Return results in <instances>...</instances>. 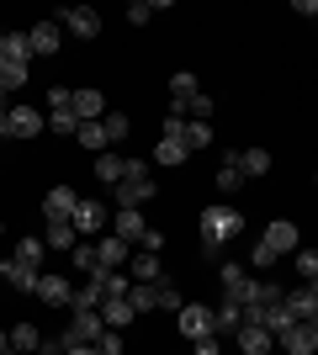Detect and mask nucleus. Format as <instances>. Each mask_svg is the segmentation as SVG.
I'll return each instance as SVG.
<instances>
[{
	"instance_id": "obj_1",
	"label": "nucleus",
	"mask_w": 318,
	"mask_h": 355,
	"mask_svg": "<svg viewBox=\"0 0 318 355\" xmlns=\"http://www.w3.org/2000/svg\"><path fill=\"white\" fill-rule=\"evenodd\" d=\"M239 234H244L239 207H223V202H218V207L202 212V239H207V244H218V250H223L228 239H239Z\"/></svg>"
},
{
	"instance_id": "obj_2",
	"label": "nucleus",
	"mask_w": 318,
	"mask_h": 355,
	"mask_svg": "<svg viewBox=\"0 0 318 355\" xmlns=\"http://www.w3.org/2000/svg\"><path fill=\"white\" fill-rule=\"evenodd\" d=\"M32 297H43L48 308H69V297H75V286L64 282L59 270H37V286H32Z\"/></svg>"
},
{
	"instance_id": "obj_3",
	"label": "nucleus",
	"mask_w": 318,
	"mask_h": 355,
	"mask_svg": "<svg viewBox=\"0 0 318 355\" xmlns=\"http://www.w3.org/2000/svg\"><path fill=\"white\" fill-rule=\"evenodd\" d=\"M101 313H75V318H69V329H64V350H69V345H96V340H101Z\"/></svg>"
},
{
	"instance_id": "obj_4",
	"label": "nucleus",
	"mask_w": 318,
	"mask_h": 355,
	"mask_svg": "<svg viewBox=\"0 0 318 355\" xmlns=\"http://www.w3.org/2000/svg\"><path fill=\"white\" fill-rule=\"evenodd\" d=\"M281 308L292 313V324H313V318H318V292H313V282H303L297 292H287V297H281Z\"/></svg>"
},
{
	"instance_id": "obj_5",
	"label": "nucleus",
	"mask_w": 318,
	"mask_h": 355,
	"mask_svg": "<svg viewBox=\"0 0 318 355\" xmlns=\"http://www.w3.org/2000/svg\"><path fill=\"white\" fill-rule=\"evenodd\" d=\"M175 318H181V340H207L212 334V308H202V302H186Z\"/></svg>"
},
{
	"instance_id": "obj_6",
	"label": "nucleus",
	"mask_w": 318,
	"mask_h": 355,
	"mask_svg": "<svg viewBox=\"0 0 318 355\" xmlns=\"http://www.w3.org/2000/svg\"><path fill=\"white\" fill-rule=\"evenodd\" d=\"M276 340H281V350H287V355H313L318 350V329L313 324H287Z\"/></svg>"
},
{
	"instance_id": "obj_7",
	"label": "nucleus",
	"mask_w": 318,
	"mask_h": 355,
	"mask_svg": "<svg viewBox=\"0 0 318 355\" xmlns=\"http://www.w3.org/2000/svg\"><path fill=\"white\" fill-rule=\"evenodd\" d=\"M69 112H75V122H101L106 117V96L101 90H69Z\"/></svg>"
},
{
	"instance_id": "obj_8",
	"label": "nucleus",
	"mask_w": 318,
	"mask_h": 355,
	"mask_svg": "<svg viewBox=\"0 0 318 355\" xmlns=\"http://www.w3.org/2000/svg\"><path fill=\"white\" fill-rule=\"evenodd\" d=\"M122 270H127V282H138V286L165 282V266H159V254H143V250H138V254H133V260H127Z\"/></svg>"
},
{
	"instance_id": "obj_9",
	"label": "nucleus",
	"mask_w": 318,
	"mask_h": 355,
	"mask_svg": "<svg viewBox=\"0 0 318 355\" xmlns=\"http://www.w3.org/2000/svg\"><path fill=\"white\" fill-rule=\"evenodd\" d=\"M91 244H96V266L101 270H122L127 266V244H122L117 234H101V239H91Z\"/></svg>"
},
{
	"instance_id": "obj_10",
	"label": "nucleus",
	"mask_w": 318,
	"mask_h": 355,
	"mask_svg": "<svg viewBox=\"0 0 318 355\" xmlns=\"http://www.w3.org/2000/svg\"><path fill=\"white\" fill-rule=\"evenodd\" d=\"M69 223H75V234H85V239H101V228H106V207H101V202H80Z\"/></svg>"
},
{
	"instance_id": "obj_11",
	"label": "nucleus",
	"mask_w": 318,
	"mask_h": 355,
	"mask_svg": "<svg viewBox=\"0 0 318 355\" xmlns=\"http://www.w3.org/2000/svg\"><path fill=\"white\" fill-rule=\"evenodd\" d=\"M271 254H292L297 250V223H287V218H276L271 228H265V239H260Z\"/></svg>"
},
{
	"instance_id": "obj_12",
	"label": "nucleus",
	"mask_w": 318,
	"mask_h": 355,
	"mask_svg": "<svg viewBox=\"0 0 318 355\" xmlns=\"http://www.w3.org/2000/svg\"><path fill=\"white\" fill-rule=\"evenodd\" d=\"M143 228H149V223H143V212H133V207H117V218H112V234H117L122 244H127V250H133L138 239H143Z\"/></svg>"
},
{
	"instance_id": "obj_13",
	"label": "nucleus",
	"mask_w": 318,
	"mask_h": 355,
	"mask_svg": "<svg viewBox=\"0 0 318 355\" xmlns=\"http://www.w3.org/2000/svg\"><path fill=\"white\" fill-rule=\"evenodd\" d=\"M233 340H239V350H244V355H271L276 334H265L260 324H239V329H233Z\"/></svg>"
},
{
	"instance_id": "obj_14",
	"label": "nucleus",
	"mask_w": 318,
	"mask_h": 355,
	"mask_svg": "<svg viewBox=\"0 0 318 355\" xmlns=\"http://www.w3.org/2000/svg\"><path fill=\"white\" fill-rule=\"evenodd\" d=\"M27 48H32V59H53V53H59V27H53V21H37V27L27 32Z\"/></svg>"
},
{
	"instance_id": "obj_15",
	"label": "nucleus",
	"mask_w": 318,
	"mask_h": 355,
	"mask_svg": "<svg viewBox=\"0 0 318 355\" xmlns=\"http://www.w3.org/2000/svg\"><path fill=\"white\" fill-rule=\"evenodd\" d=\"M75 207H80L75 186H53V191L43 196V212H48V223H53V218H75Z\"/></svg>"
},
{
	"instance_id": "obj_16",
	"label": "nucleus",
	"mask_w": 318,
	"mask_h": 355,
	"mask_svg": "<svg viewBox=\"0 0 318 355\" xmlns=\"http://www.w3.org/2000/svg\"><path fill=\"white\" fill-rule=\"evenodd\" d=\"M64 16V27L75 32V37H96L101 32V16L91 11V6H69V11H59Z\"/></svg>"
},
{
	"instance_id": "obj_17",
	"label": "nucleus",
	"mask_w": 318,
	"mask_h": 355,
	"mask_svg": "<svg viewBox=\"0 0 318 355\" xmlns=\"http://www.w3.org/2000/svg\"><path fill=\"white\" fill-rule=\"evenodd\" d=\"M112 191H117V207H133V212H138V207L154 196V180H117Z\"/></svg>"
},
{
	"instance_id": "obj_18",
	"label": "nucleus",
	"mask_w": 318,
	"mask_h": 355,
	"mask_svg": "<svg viewBox=\"0 0 318 355\" xmlns=\"http://www.w3.org/2000/svg\"><path fill=\"white\" fill-rule=\"evenodd\" d=\"M43 133V112L37 106H11V138H37Z\"/></svg>"
},
{
	"instance_id": "obj_19",
	"label": "nucleus",
	"mask_w": 318,
	"mask_h": 355,
	"mask_svg": "<svg viewBox=\"0 0 318 355\" xmlns=\"http://www.w3.org/2000/svg\"><path fill=\"white\" fill-rule=\"evenodd\" d=\"M96 313H101V324H106V329H117V334H122V329H127V324L138 318V313L127 308V297H106V302H101Z\"/></svg>"
},
{
	"instance_id": "obj_20",
	"label": "nucleus",
	"mask_w": 318,
	"mask_h": 355,
	"mask_svg": "<svg viewBox=\"0 0 318 355\" xmlns=\"http://www.w3.org/2000/svg\"><path fill=\"white\" fill-rule=\"evenodd\" d=\"M197 74H191V69H175V74H170V96H175V101H170V112H186V101H191V96H197Z\"/></svg>"
},
{
	"instance_id": "obj_21",
	"label": "nucleus",
	"mask_w": 318,
	"mask_h": 355,
	"mask_svg": "<svg viewBox=\"0 0 318 355\" xmlns=\"http://www.w3.org/2000/svg\"><path fill=\"white\" fill-rule=\"evenodd\" d=\"M0 64H27V69H32L27 32H6V37H0Z\"/></svg>"
},
{
	"instance_id": "obj_22",
	"label": "nucleus",
	"mask_w": 318,
	"mask_h": 355,
	"mask_svg": "<svg viewBox=\"0 0 318 355\" xmlns=\"http://www.w3.org/2000/svg\"><path fill=\"white\" fill-rule=\"evenodd\" d=\"M43 244H48V250H75V244H80L75 223H69V218H53V223H48V234H43Z\"/></svg>"
},
{
	"instance_id": "obj_23",
	"label": "nucleus",
	"mask_w": 318,
	"mask_h": 355,
	"mask_svg": "<svg viewBox=\"0 0 318 355\" xmlns=\"http://www.w3.org/2000/svg\"><path fill=\"white\" fill-rule=\"evenodd\" d=\"M43 254H48V244L37 234H27V239H16V254H11V260H21L27 270H43Z\"/></svg>"
},
{
	"instance_id": "obj_24",
	"label": "nucleus",
	"mask_w": 318,
	"mask_h": 355,
	"mask_svg": "<svg viewBox=\"0 0 318 355\" xmlns=\"http://www.w3.org/2000/svg\"><path fill=\"white\" fill-rule=\"evenodd\" d=\"M6 345H11L16 355H37V345H43V334H37V324H16L11 334H6Z\"/></svg>"
},
{
	"instance_id": "obj_25",
	"label": "nucleus",
	"mask_w": 318,
	"mask_h": 355,
	"mask_svg": "<svg viewBox=\"0 0 318 355\" xmlns=\"http://www.w3.org/2000/svg\"><path fill=\"white\" fill-rule=\"evenodd\" d=\"M239 175L244 180H255V175H265V170H271V154H265V148H239Z\"/></svg>"
},
{
	"instance_id": "obj_26",
	"label": "nucleus",
	"mask_w": 318,
	"mask_h": 355,
	"mask_svg": "<svg viewBox=\"0 0 318 355\" xmlns=\"http://www.w3.org/2000/svg\"><path fill=\"white\" fill-rule=\"evenodd\" d=\"M0 276H6V286H11V292H32V286H37V270H27L21 260H6V266H0Z\"/></svg>"
},
{
	"instance_id": "obj_27",
	"label": "nucleus",
	"mask_w": 318,
	"mask_h": 355,
	"mask_svg": "<svg viewBox=\"0 0 318 355\" xmlns=\"http://www.w3.org/2000/svg\"><path fill=\"white\" fill-rule=\"evenodd\" d=\"M186 154H191V148H186L181 138H159V144H154V164H165V170L186 164Z\"/></svg>"
},
{
	"instance_id": "obj_28",
	"label": "nucleus",
	"mask_w": 318,
	"mask_h": 355,
	"mask_svg": "<svg viewBox=\"0 0 318 355\" xmlns=\"http://www.w3.org/2000/svg\"><path fill=\"white\" fill-rule=\"evenodd\" d=\"M244 324V308L239 302H223V308H212V334H233Z\"/></svg>"
},
{
	"instance_id": "obj_29",
	"label": "nucleus",
	"mask_w": 318,
	"mask_h": 355,
	"mask_svg": "<svg viewBox=\"0 0 318 355\" xmlns=\"http://www.w3.org/2000/svg\"><path fill=\"white\" fill-rule=\"evenodd\" d=\"M75 144H85L91 154H106V148H112V144H106V133H101V122H80V128H75Z\"/></svg>"
},
{
	"instance_id": "obj_30",
	"label": "nucleus",
	"mask_w": 318,
	"mask_h": 355,
	"mask_svg": "<svg viewBox=\"0 0 318 355\" xmlns=\"http://www.w3.org/2000/svg\"><path fill=\"white\" fill-rule=\"evenodd\" d=\"M101 133H106V144H127V133H133V122L122 117V112H106V117H101Z\"/></svg>"
},
{
	"instance_id": "obj_31",
	"label": "nucleus",
	"mask_w": 318,
	"mask_h": 355,
	"mask_svg": "<svg viewBox=\"0 0 318 355\" xmlns=\"http://www.w3.org/2000/svg\"><path fill=\"white\" fill-rule=\"evenodd\" d=\"M96 180L117 186V180H122V154H112V148H106V154H96Z\"/></svg>"
},
{
	"instance_id": "obj_32",
	"label": "nucleus",
	"mask_w": 318,
	"mask_h": 355,
	"mask_svg": "<svg viewBox=\"0 0 318 355\" xmlns=\"http://www.w3.org/2000/svg\"><path fill=\"white\" fill-rule=\"evenodd\" d=\"M69 266H75V270H85V276H91V270H101V266H96V244H91V239L69 250Z\"/></svg>"
},
{
	"instance_id": "obj_33",
	"label": "nucleus",
	"mask_w": 318,
	"mask_h": 355,
	"mask_svg": "<svg viewBox=\"0 0 318 355\" xmlns=\"http://www.w3.org/2000/svg\"><path fill=\"white\" fill-rule=\"evenodd\" d=\"M181 144H186V148H207V144H212V122H186Z\"/></svg>"
},
{
	"instance_id": "obj_34",
	"label": "nucleus",
	"mask_w": 318,
	"mask_h": 355,
	"mask_svg": "<svg viewBox=\"0 0 318 355\" xmlns=\"http://www.w3.org/2000/svg\"><path fill=\"white\" fill-rule=\"evenodd\" d=\"M27 85V64H0V90L11 96V90Z\"/></svg>"
},
{
	"instance_id": "obj_35",
	"label": "nucleus",
	"mask_w": 318,
	"mask_h": 355,
	"mask_svg": "<svg viewBox=\"0 0 318 355\" xmlns=\"http://www.w3.org/2000/svg\"><path fill=\"white\" fill-rule=\"evenodd\" d=\"M154 308H165V313H181V292L170 282H154Z\"/></svg>"
},
{
	"instance_id": "obj_36",
	"label": "nucleus",
	"mask_w": 318,
	"mask_h": 355,
	"mask_svg": "<svg viewBox=\"0 0 318 355\" xmlns=\"http://www.w3.org/2000/svg\"><path fill=\"white\" fill-rule=\"evenodd\" d=\"M127 308H133V313H154V286H127Z\"/></svg>"
},
{
	"instance_id": "obj_37",
	"label": "nucleus",
	"mask_w": 318,
	"mask_h": 355,
	"mask_svg": "<svg viewBox=\"0 0 318 355\" xmlns=\"http://www.w3.org/2000/svg\"><path fill=\"white\" fill-rule=\"evenodd\" d=\"M43 128H53V133H75L80 122H75V112L64 106V112H43Z\"/></svg>"
},
{
	"instance_id": "obj_38",
	"label": "nucleus",
	"mask_w": 318,
	"mask_h": 355,
	"mask_svg": "<svg viewBox=\"0 0 318 355\" xmlns=\"http://www.w3.org/2000/svg\"><path fill=\"white\" fill-rule=\"evenodd\" d=\"M212 106H218V101H212L207 90H197V96L186 101V112H191V122H207V117H212Z\"/></svg>"
},
{
	"instance_id": "obj_39",
	"label": "nucleus",
	"mask_w": 318,
	"mask_h": 355,
	"mask_svg": "<svg viewBox=\"0 0 318 355\" xmlns=\"http://www.w3.org/2000/svg\"><path fill=\"white\" fill-rule=\"evenodd\" d=\"M96 355H122V334H117V329H101V340H96Z\"/></svg>"
},
{
	"instance_id": "obj_40",
	"label": "nucleus",
	"mask_w": 318,
	"mask_h": 355,
	"mask_svg": "<svg viewBox=\"0 0 318 355\" xmlns=\"http://www.w3.org/2000/svg\"><path fill=\"white\" fill-rule=\"evenodd\" d=\"M297 276H303V282H313V276H318V254L313 250H297Z\"/></svg>"
},
{
	"instance_id": "obj_41",
	"label": "nucleus",
	"mask_w": 318,
	"mask_h": 355,
	"mask_svg": "<svg viewBox=\"0 0 318 355\" xmlns=\"http://www.w3.org/2000/svg\"><path fill=\"white\" fill-rule=\"evenodd\" d=\"M138 250H143V254H159V250H165V234H159V228H143Z\"/></svg>"
},
{
	"instance_id": "obj_42",
	"label": "nucleus",
	"mask_w": 318,
	"mask_h": 355,
	"mask_svg": "<svg viewBox=\"0 0 318 355\" xmlns=\"http://www.w3.org/2000/svg\"><path fill=\"white\" fill-rule=\"evenodd\" d=\"M149 16H154V6H143V0H133V6H127V21H133V27H143Z\"/></svg>"
},
{
	"instance_id": "obj_43",
	"label": "nucleus",
	"mask_w": 318,
	"mask_h": 355,
	"mask_svg": "<svg viewBox=\"0 0 318 355\" xmlns=\"http://www.w3.org/2000/svg\"><path fill=\"white\" fill-rule=\"evenodd\" d=\"M186 133V112H170L165 117V138H181Z\"/></svg>"
},
{
	"instance_id": "obj_44",
	"label": "nucleus",
	"mask_w": 318,
	"mask_h": 355,
	"mask_svg": "<svg viewBox=\"0 0 318 355\" xmlns=\"http://www.w3.org/2000/svg\"><path fill=\"white\" fill-rule=\"evenodd\" d=\"M64 106H69V90L53 85V90H48V112H64Z\"/></svg>"
},
{
	"instance_id": "obj_45",
	"label": "nucleus",
	"mask_w": 318,
	"mask_h": 355,
	"mask_svg": "<svg viewBox=\"0 0 318 355\" xmlns=\"http://www.w3.org/2000/svg\"><path fill=\"white\" fill-rule=\"evenodd\" d=\"M276 260H281V254H271V250H265V244H255V266H260V270H271Z\"/></svg>"
},
{
	"instance_id": "obj_46",
	"label": "nucleus",
	"mask_w": 318,
	"mask_h": 355,
	"mask_svg": "<svg viewBox=\"0 0 318 355\" xmlns=\"http://www.w3.org/2000/svg\"><path fill=\"white\" fill-rule=\"evenodd\" d=\"M191 345H197L191 355H218V334H207V340H191Z\"/></svg>"
},
{
	"instance_id": "obj_47",
	"label": "nucleus",
	"mask_w": 318,
	"mask_h": 355,
	"mask_svg": "<svg viewBox=\"0 0 318 355\" xmlns=\"http://www.w3.org/2000/svg\"><path fill=\"white\" fill-rule=\"evenodd\" d=\"M37 355H64V345L59 340H43V345H37Z\"/></svg>"
},
{
	"instance_id": "obj_48",
	"label": "nucleus",
	"mask_w": 318,
	"mask_h": 355,
	"mask_svg": "<svg viewBox=\"0 0 318 355\" xmlns=\"http://www.w3.org/2000/svg\"><path fill=\"white\" fill-rule=\"evenodd\" d=\"M64 355H96V345H69Z\"/></svg>"
},
{
	"instance_id": "obj_49",
	"label": "nucleus",
	"mask_w": 318,
	"mask_h": 355,
	"mask_svg": "<svg viewBox=\"0 0 318 355\" xmlns=\"http://www.w3.org/2000/svg\"><path fill=\"white\" fill-rule=\"evenodd\" d=\"M6 350H11V345H6V329H0V355H6Z\"/></svg>"
},
{
	"instance_id": "obj_50",
	"label": "nucleus",
	"mask_w": 318,
	"mask_h": 355,
	"mask_svg": "<svg viewBox=\"0 0 318 355\" xmlns=\"http://www.w3.org/2000/svg\"><path fill=\"white\" fill-rule=\"evenodd\" d=\"M0 234H6V223H0Z\"/></svg>"
},
{
	"instance_id": "obj_51",
	"label": "nucleus",
	"mask_w": 318,
	"mask_h": 355,
	"mask_svg": "<svg viewBox=\"0 0 318 355\" xmlns=\"http://www.w3.org/2000/svg\"><path fill=\"white\" fill-rule=\"evenodd\" d=\"M6 355H11V350H6Z\"/></svg>"
}]
</instances>
